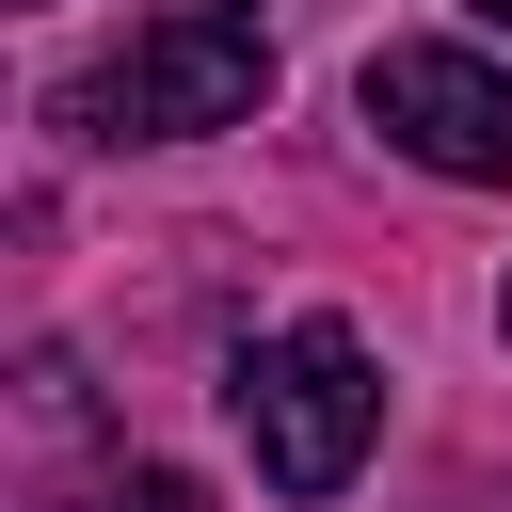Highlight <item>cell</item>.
Returning a JSON list of instances; mask_svg holds the SVG:
<instances>
[{
  "instance_id": "obj_4",
  "label": "cell",
  "mask_w": 512,
  "mask_h": 512,
  "mask_svg": "<svg viewBox=\"0 0 512 512\" xmlns=\"http://www.w3.org/2000/svg\"><path fill=\"white\" fill-rule=\"evenodd\" d=\"M128 512H208V496H192L176 464H144V480H128Z\"/></svg>"
},
{
  "instance_id": "obj_2",
  "label": "cell",
  "mask_w": 512,
  "mask_h": 512,
  "mask_svg": "<svg viewBox=\"0 0 512 512\" xmlns=\"http://www.w3.org/2000/svg\"><path fill=\"white\" fill-rule=\"evenodd\" d=\"M224 400H240V448H256V480H272V496H336V480L368 464V432H384V384H368V352H352L336 320L256 336Z\"/></svg>"
},
{
  "instance_id": "obj_3",
  "label": "cell",
  "mask_w": 512,
  "mask_h": 512,
  "mask_svg": "<svg viewBox=\"0 0 512 512\" xmlns=\"http://www.w3.org/2000/svg\"><path fill=\"white\" fill-rule=\"evenodd\" d=\"M368 128L400 144V160H432V176H512V80L480 64V48H368Z\"/></svg>"
},
{
  "instance_id": "obj_6",
  "label": "cell",
  "mask_w": 512,
  "mask_h": 512,
  "mask_svg": "<svg viewBox=\"0 0 512 512\" xmlns=\"http://www.w3.org/2000/svg\"><path fill=\"white\" fill-rule=\"evenodd\" d=\"M496 320H512V304H496Z\"/></svg>"
},
{
  "instance_id": "obj_1",
  "label": "cell",
  "mask_w": 512,
  "mask_h": 512,
  "mask_svg": "<svg viewBox=\"0 0 512 512\" xmlns=\"http://www.w3.org/2000/svg\"><path fill=\"white\" fill-rule=\"evenodd\" d=\"M256 96H272L256 0H176V16H144L112 64L64 80V128H80V144H192V128H240Z\"/></svg>"
},
{
  "instance_id": "obj_5",
  "label": "cell",
  "mask_w": 512,
  "mask_h": 512,
  "mask_svg": "<svg viewBox=\"0 0 512 512\" xmlns=\"http://www.w3.org/2000/svg\"><path fill=\"white\" fill-rule=\"evenodd\" d=\"M480 32H512V0H480Z\"/></svg>"
}]
</instances>
